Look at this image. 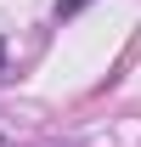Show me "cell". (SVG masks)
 <instances>
[{
    "label": "cell",
    "instance_id": "6da1fadb",
    "mask_svg": "<svg viewBox=\"0 0 141 147\" xmlns=\"http://www.w3.org/2000/svg\"><path fill=\"white\" fill-rule=\"evenodd\" d=\"M85 6H90V0H56V17H79Z\"/></svg>",
    "mask_w": 141,
    "mask_h": 147
},
{
    "label": "cell",
    "instance_id": "7a4b0ae2",
    "mask_svg": "<svg viewBox=\"0 0 141 147\" xmlns=\"http://www.w3.org/2000/svg\"><path fill=\"white\" fill-rule=\"evenodd\" d=\"M0 68H6V40H0Z\"/></svg>",
    "mask_w": 141,
    "mask_h": 147
}]
</instances>
